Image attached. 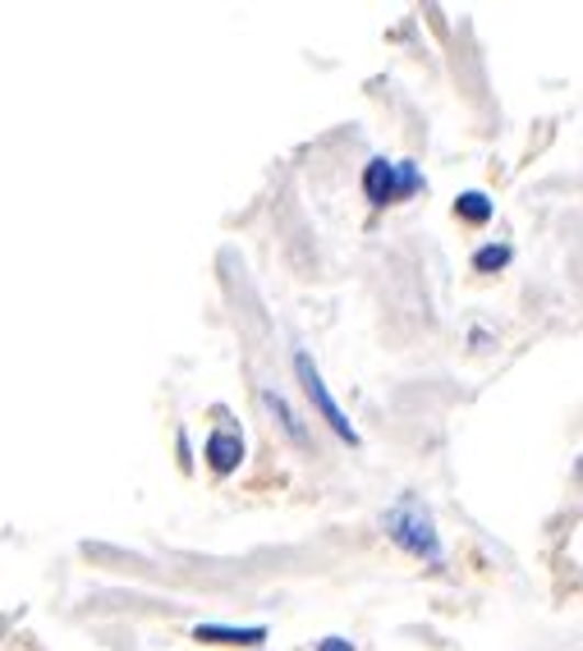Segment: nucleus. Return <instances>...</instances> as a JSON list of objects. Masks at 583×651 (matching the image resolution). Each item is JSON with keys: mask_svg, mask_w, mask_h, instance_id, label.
<instances>
[{"mask_svg": "<svg viewBox=\"0 0 583 651\" xmlns=\"http://www.w3.org/2000/svg\"><path fill=\"white\" fill-rule=\"evenodd\" d=\"M386 537L400 546V551H410L418 560H433L441 564V537H437V524L433 514H427V505L418 496H400L391 509H386Z\"/></svg>", "mask_w": 583, "mask_h": 651, "instance_id": "nucleus-1", "label": "nucleus"}, {"mask_svg": "<svg viewBox=\"0 0 583 651\" xmlns=\"http://www.w3.org/2000/svg\"><path fill=\"white\" fill-rule=\"evenodd\" d=\"M294 372H299L303 395H309V400H313V408L322 413L326 423H332V431H336L340 440H349V446H359V431L349 427V418L340 413V404L332 400V390H326V381H322V372L313 368V358H309V353H294Z\"/></svg>", "mask_w": 583, "mask_h": 651, "instance_id": "nucleus-2", "label": "nucleus"}, {"mask_svg": "<svg viewBox=\"0 0 583 651\" xmlns=\"http://www.w3.org/2000/svg\"><path fill=\"white\" fill-rule=\"evenodd\" d=\"M363 193H368V202L372 206H386V202H395L400 198V166H391V161H368V170H363Z\"/></svg>", "mask_w": 583, "mask_h": 651, "instance_id": "nucleus-3", "label": "nucleus"}, {"mask_svg": "<svg viewBox=\"0 0 583 651\" xmlns=\"http://www.w3.org/2000/svg\"><path fill=\"white\" fill-rule=\"evenodd\" d=\"M239 459H244L239 431H212L208 436V463H212V473H235Z\"/></svg>", "mask_w": 583, "mask_h": 651, "instance_id": "nucleus-4", "label": "nucleus"}, {"mask_svg": "<svg viewBox=\"0 0 583 651\" xmlns=\"http://www.w3.org/2000/svg\"><path fill=\"white\" fill-rule=\"evenodd\" d=\"M198 642H225V647H248V642H267V629L253 624V629H231V624H198L193 629Z\"/></svg>", "mask_w": 583, "mask_h": 651, "instance_id": "nucleus-5", "label": "nucleus"}, {"mask_svg": "<svg viewBox=\"0 0 583 651\" xmlns=\"http://www.w3.org/2000/svg\"><path fill=\"white\" fill-rule=\"evenodd\" d=\"M262 404L276 413V418H281V431L294 440V446H309V431H303V423H299V413L281 400V395H276V390H262Z\"/></svg>", "mask_w": 583, "mask_h": 651, "instance_id": "nucleus-6", "label": "nucleus"}, {"mask_svg": "<svg viewBox=\"0 0 583 651\" xmlns=\"http://www.w3.org/2000/svg\"><path fill=\"white\" fill-rule=\"evenodd\" d=\"M455 212H460L469 225H487L492 221V212H496V206H492V198L487 193H460V202H455Z\"/></svg>", "mask_w": 583, "mask_h": 651, "instance_id": "nucleus-7", "label": "nucleus"}, {"mask_svg": "<svg viewBox=\"0 0 583 651\" xmlns=\"http://www.w3.org/2000/svg\"><path fill=\"white\" fill-rule=\"evenodd\" d=\"M505 262H511V248H505V244H487V248H478V252H473V271H483V276L501 271Z\"/></svg>", "mask_w": 583, "mask_h": 651, "instance_id": "nucleus-8", "label": "nucleus"}, {"mask_svg": "<svg viewBox=\"0 0 583 651\" xmlns=\"http://www.w3.org/2000/svg\"><path fill=\"white\" fill-rule=\"evenodd\" d=\"M418 189H423V175H418V166L400 161V198H410V193H418Z\"/></svg>", "mask_w": 583, "mask_h": 651, "instance_id": "nucleus-9", "label": "nucleus"}, {"mask_svg": "<svg viewBox=\"0 0 583 651\" xmlns=\"http://www.w3.org/2000/svg\"><path fill=\"white\" fill-rule=\"evenodd\" d=\"M317 651H354V647H349L345 638H322V642H317Z\"/></svg>", "mask_w": 583, "mask_h": 651, "instance_id": "nucleus-10", "label": "nucleus"}]
</instances>
